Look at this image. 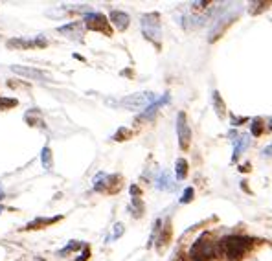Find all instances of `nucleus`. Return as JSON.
<instances>
[{"label":"nucleus","instance_id":"nucleus-1","mask_svg":"<svg viewBox=\"0 0 272 261\" xmlns=\"http://www.w3.org/2000/svg\"><path fill=\"white\" fill-rule=\"evenodd\" d=\"M252 247L254 241L246 235H228L217 243V252L225 254L230 261H239L250 252Z\"/></svg>","mask_w":272,"mask_h":261},{"label":"nucleus","instance_id":"nucleus-2","mask_svg":"<svg viewBox=\"0 0 272 261\" xmlns=\"http://www.w3.org/2000/svg\"><path fill=\"white\" fill-rule=\"evenodd\" d=\"M215 254H217V245L213 243V237L210 232H204L200 235L190 250V258L193 261H208L215 258Z\"/></svg>","mask_w":272,"mask_h":261},{"label":"nucleus","instance_id":"nucleus-3","mask_svg":"<svg viewBox=\"0 0 272 261\" xmlns=\"http://www.w3.org/2000/svg\"><path fill=\"white\" fill-rule=\"evenodd\" d=\"M142 34L146 35V39L155 42L160 46V39H162V26H160V15L158 13H147L142 17Z\"/></svg>","mask_w":272,"mask_h":261},{"label":"nucleus","instance_id":"nucleus-4","mask_svg":"<svg viewBox=\"0 0 272 261\" xmlns=\"http://www.w3.org/2000/svg\"><path fill=\"white\" fill-rule=\"evenodd\" d=\"M155 101H156V96L153 92H136L123 98V100L119 101V105L129 109V111H140V109L151 107Z\"/></svg>","mask_w":272,"mask_h":261},{"label":"nucleus","instance_id":"nucleus-5","mask_svg":"<svg viewBox=\"0 0 272 261\" xmlns=\"http://www.w3.org/2000/svg\"><path fill=\"white\" fill-rule=\"evenodd\" d=\"M121 177L118 175H105L100 173L94 179V189L96 191H103V193H116L121 187Z\"/></svg>","mask_w":272,"mask_h":261},{"label":"nucleus","instance_id":"nucleus-6","mask_svg":"<svg viewBox=\"0 0 272 261\" xmlns=\"http://www.w3.org/2000/svg\"><path fill=\"white\" fill-rule=\"evenodd\" d=\"M85 28L90 30V32H100V34H105L107 37L113 35V28H111V22L107 20L105 15L101 13H88L85 17Z\"/></svg>","mask_w":272,"mask_h":261},{"label":"nucleus","instance_id":"nucleus-7","mask_svg":"<svg viewBox=\"0 0 272 261\" xmlns=\"http://www.w3.org/2000/svg\"><path fill=\"white\" fill-rule=\"evenodd\" d=\"M177 134H179V146L182 151H188L190 149V144H192V129L188 125V118L184 112H179L177 116Z\"/></svg>","mask_w":272,"mask_h":261},{"label":"nucleus","instance_id":"nucleus-8","mask_svg":"<svg viewBox=\"0 0 272 261\" xmlns=\"http://www.w3.org/2000/svg\"><path fill=\"white\" fill-rule=\"evenodd\" d=\"M48 46V40L39 35L34 39H24V37H17V39L7 40V48H20V50H28V48H44Z\"/></svg>","mask_w":272,"mask_h":261},{"label":"nucleus","instance_id":"nucleus-9","mask_svg":"<svg viewBox=\"0 0 272 261\" xmlns=\"http://www.w3.org/2000/svg\"><path fill=\"white\" fill-rule=\"evenodd\" d=\"M15 74L19 75H24V77H30V79H35V81H52V75L48 74L46 70H39V68H34V67H20V65H15L11 67Z\"/></svg>","mask_w":272,"mask_h":261},{"label":"nucleus","instance_id":"nucleus-10","mask_svg":"<svg viewBox=\"0 0 272 261\" xmlns=\"http://www.w3.org/2000/svg\"><path fill=\"white\" fill-rule=\"evenodd\" d=\"M109 19L113 22V26L118 30V32H125L127 28H129V22H131V17L125 13V11H111L109 15Z\"/></svg>","mask_w":272,"mask_h":261},{"label":"nucleus","instance_id":"nucleus-11","mask_svg":"<svg viewBox=\"0 0 272 261\" xmlns=\"http://www.w3.org/2000/svg\"><path fill=\"white\" fill-rule=\"evenodd\" d=\"M61 219H63L61 215H55V217H37L35 221L28 223L26 226H24V230H40V228L50 226V224H53V223L61 221Z\"/></svg>","mask_w":272,"mask_h":261},{"label":"nucleus","instance_id":"nucleus-12","mask_svg":"<svg viewBox=\"0 0 272 261\" xmlns=\"http://www.w3.org/2000/svg\"><path fill=\"white\" fill-rule=\"evenodd\" d=\"M59 32L63 35H68L70 39H78L79 40L83 37V24L81 22H70L67 26H61Z\"/></svg>","mask_w":272,"mask_h":261},{"label":"nucleus","instance_id":"nucleus-13","mask_svg":"<svg viewBox=\"0 0 272 261\" xmlns=\"http://www.w3.org/2000/svg\"><path fill=\"white\" fill-rule=\"evenodd\" d=\"M169 239H171V223L167 221L166 226L162 228V232H160L158 235V241H156V248H158V252H162L164 248L167 247V243H169Z\"/></svg>","mask_w":272,"mask_h":261},{"label":"nucleus","instance_id":"nucleus-14","mask_svg":"<svg viewBox=\"0 0 272 261\" xmlns=\"http://www.w3.org/2000/svg\"><path fill=\"white\" fill-rule=\"evenodd\" d=\"M250 136L248 134H241V136H237V140H233V144H235V149H233V158L232 160H237L239 154H241V151H245L246 148H248V144H250V140H248Z\"/></svg>","mask_w":272,"mask_h":261},{"label":"nucleus","instance_id":"nucleus-15","mask_svg":"<svg viewBox=\"0 0 272 261\" xmlns=\"http://www.w3.org/2000/svg\"><path fill=\"white\" fill-rule=\"evenodd\" d=\"M213 98V111L217 112V116H219L221 120L226 116V105H225V101H223V98H221V94L217 92V90H213V94H212Z\"/></svg>","mask_w":272,"mask_h":261},{"label":"nucleus","instance_id":"nucleus-16","mask_svg":"<svg viewBox=\"0 0 272 261\" xmlns=\"http://www.w3.org/2000/svg\"><path fill=\"white\" fill-rule=\"evenodd\" d=\"M167 101H169V94H164V98H160V100L155 101L151 107H147L146 112L140 116V120H146V118H151V116H153V114L156 112V111H158V109L162 107L164 103H167Z\"/></svg>","mask_w":272,"mask_h":261},{"label":"nucleus","instance_id":"nucleus-17","mask_svg":"<svg viewBox=\"0 0 272 261\" xmlns=\"http://www.w3.org/2000/svg\"><path fill=\"white\" fill-rule=\"evenodd\" d=\"M156 187H158V189H164V191H173V189H175V182H173V179L167 173H162L158 179H156Z\"/></svg>","mask_w":272,"mask_h":261},{"label":"nucleus","instance_id":"nucleus-18","mask_svg":"<svg viewBox=\"0 0 272 261\" xmlns=\"http://www.w3.org/2000/svg\"><path fill=\"white\" fill-rule=\"evenodd\" d=\"M175 175H177V179L179 181H184L188 177V162L184 158H179L177 164H175Z\"/></svg>","mask_w":272,"mask_h":261},{"label":"nucleus","instance_id":"nucleus-19","mask_svg":"<svg viewBox=\"0 0 272 261\" xmlns=\"http://www.w3.org/2000/svg\"><path fill=\"white\" fill-rule=\"evenodd\" d=\"M40 162H42V166H44V169H46V171H50V169H52L53 158H52V151H50V148L42 149V153H40Z\"/></svg>","mask_w":272,"mask_h":261},{"label":"nucleus","instance_id":"nucleus-20","mask_svg":"<svg viewBox=\"0 0 272 261\" xmlns=\"http://www.w3.org/2000/svg\"><path fill=\"white\" fill-rule=\"evenodd\" d=\"M131 136H133V131H129V129H125V127H119L118 133L113 136V140L114 142H125V140H129Z\"/></svg>","mask_w":272,"mask_h":261},{"label":"nucleus","instance_id":"nucleus-21","mask_svg":"<svg viewBox=\"0 0 272 261\" xmlns=\"http://www.w3.org/2000/svg\"><path fill=\"white\" fill-rule=\"evenodd\" d=\"M250 6H252L250 7V15H258L261 11L269 9V6H272V2H252Z\"/></svg>","mask_w":272,"mask_h":261},{"label":"nucleus","instance_id":"nucleus-22","mask_svg":"<svg viewBox=\"0 0 272 261\" xmlns=\"http://www.w3.org/2000/svg\"><path fill=\"white\" fill-rule=\"evenodd\" d=\"M19 105V101L15 100V98H0V111H7V109L11 107H17Z\"/></svg>","mask_w":272,"mask_h":261},{"label":"nucleus","instance_id":"nucleus-23","mask_svg":"<svg viewBox=\"0 0 272 261\" xmlns=\"http://www.w3.org/2000/svg\"><path fill=\"white\" fill-rule=\"evenodd\" d=\"M131 210H133L134 217H142V214H144V204L140 201V197H133V206H131Z\"/></svg>","mask_w":272,"mask_h":261},{"label":"nucleus","instance_id":"nucleus-24","mask_svg":"<svg viewBox=\"0 0 272 261\" xmlns=\"http://www.w3.org/2000/svg\"><path fill=\"white\" fill-rule=\"evenodd\" d=\"M78 248H83V243L81 241H70L67 248H63V250H61L59 256H68L70 252H76Z\"/></svg>","mask_w":272,"mask_h":261},{"label":"nucleus","instance_id":"nucleus-25","mask_svg":"<svg viewBox=\"0 0 272 261\" xmlns=\"http://www.w3.org/2000/svg\"><path fill=\"white\" fill-rule=\"evenodd\" d=\"M263 133V120L261 118H254L252 120V136H261Z\"/></svg>","mask_w":272,"mask_h":261},{"label":"nucleus","instance_id":"nucleus-26","mask_svg":"<svg viewBox=\"0 0 272 261\" xmlns=\"http://www.w3.org/2000/svg\"><path fill=\"white\" fill-rule=\"evenodd\" d=\"M193 195H195L193 187H186V189H184V193H182V197H180V204H188V202H192Z\"/></svg>","mask_w":272,"mask_h":261},{"label":"nucleus","instance_id":"nucleus-27","mask_svg":"<svg viewBox=\"0 0 272 261\" xmlns=\"http://www.w3.org/2000/svg\"><path fill=\"white\" fill-rule=\"evenodd\" d=\"M121 234H123V224H121V223H118V224H114V234H113V237H111L109 241H113V239H118Z\"/></svg>","mask_w":272,"mask_h":261},{"label":"nucleus","instance_id":"nucleus-28","mask_svg":"<svg viewBox=\"0 0 272 261\" xmlns=\"http://www.w3.org/2000/svg\"><path fill=\"white\" fill-rule=\"evenodd\" d=\"M88 258H90V247H86L85 245V247H83V252H81L79 258H78L76 261H86Z\"/></svg>","mask_w":272,"mask_h":261},{"label":"nucleus","instance_id":"nucleus-29","mask_svg":"<svg viewBox=\"0 0 272 261\" xmlns=\"http://www.w3.org/2000/svg\"><path fill=\"white\" fill-rule=\"evenodd\" d=\"M131 195H133V197H140V195H142V191H140V187L138 186H131Z\"/></svg>","mask_w":272,"mask_h":261},{"label":"nucleus","instance_id":"nucleus-30","mask_svg":"<svg viewBox=\"0 0 272 261\" xmlns=\"http://www.w3.org/2000/svg\"><path fill=\"white\" fill-rule=\"evenodd\" d=\"M263 156H272V144H271V146H267V148L263 149Z\"/></svg>","mask_w":272,"mask_h":261},{"label":"nucleus","instance_id":"nucleus-31","mask_svg":"<svg viewBox=\"0 0 272 261\" xmlns=\"http://www.w3.org/2000/svg\"><path fill=\"white\" fill-rule=\"evenodd\" d=\"M28 261H44L42 258H32V260H28Z\"/></svg>","mask_w":272,"mask_h":261},{"label":"nucleus","instance_id":"nucleus-32","mask_svg":"<svg viewBox=\"0 0 272 261\" xmlns=\"http://www.w3.org/2000/svg\"><path fill=\"white\" fill-rule=\"evenodd\" d=\"M269 129H271V131H272V121H271V125H269Z\"/></svg>","mask_w":272,"mask_h":261},{"label":"nucleus","instance_id":"nucleus-33","mask_svg":"<svg viewBox=\"0 0 272 261\" xmlns=\"http://www.w3.org/2000/svg\"><path fill=\"white\" fill-rule=\"evenodd\" d=\"M0 197H2V187H0Z\"/></svg>","mask_w":272,"mask_h":261},{"label":"nucleus","instance_id":"nucleus-34","mask_svg":"<svg viewBox=\"0 0 272 261\" xmlns=\"http://www.w3.org/2000/svg\"><path fill=\"white\" fill-rule=\"evenodd\" d=\"M175 261H180V260H175Z\"/></svg>","mask_w":272,"mask_h":261},{"label":"nucleus","instance_id":"nucleus-35","mask_svg":"<svg viewBox=\"0 0 272 261\" xmlns=\"http://www.w3.org/2000/svg\"><path fill=\"white\" fill-rule=\"evenodd\" d=\"M0 212H2V208H0Z\"/></svg>","mask_w":272,"mask_h":261}]
</instances>
